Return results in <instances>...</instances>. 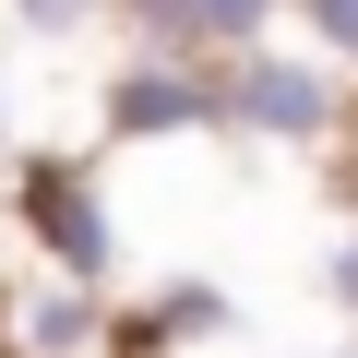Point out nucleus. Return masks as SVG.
Listing matches in <instances>:
<instances>
[{
    "label": "nucleus",
    "mask_w": 358,
    "mask_h": 358,
    "mask_svg": "<svg viewBox=\"0 0 358 358\" xmlns=\"http://www.w3.org/2000/svg\"><path fill=\"white\" fill-rule=\"evenodd\" d=\"M322 287H334V310H346V322H358V227H346V239H334V263H322Z\"/></svg>",
    "instance_id": "8"
},
{
    "label": "nucleus",
    "mask_w": 358,
    "mask_h": 358,
    "mask_svg": "<svg viewBox=\"0 0 358 358\" xmlns=\"http://www.w3.org/2000/svg\"><path fill=\"white\" fill-rule=\"evenodd\" d=\"M0 131H13V84H0Z\"/></svg>",
    "instance_id": "9"
},
{
    "label": "nucleus",
    "mask_w": 358,
    "mask_h": 358,
    "mask_svg": "<svg viewBox=\"0 0 358 358\" xmlns=\"http://www.w3.org/2000/svg\"><path fill=\"white\" fill-rule=\"evenodd\" d=\"M13 13H24V36H72V24L96 13V0H13Z\"/></svg>",
    "instance_id": "7"
},
{
    "label": "nucleus",
    "mask_w": 358,
    "mask_h": 358,
    "mask_svg": "<svg viewBox=\"0 0 358 358\" xmlns=\"http://www.w3.org/2000/svg\"><path fill=\"white\" fill-rule=\"evenodd\" d=\"M227 322H239V299H227L215 275H167V287H155V310H143V334H155V346H192V334H227Z\"/></svg>",
    "instance_id": "5"
},
{
    "label": "nucleus",
    "mask_w": 358,
    "mask_h": 358,
    "mask_svg": "<svg viewBox=\"0 0 358 358\" xmlns=\"http://www.w3.org/2000/svg\"><path fill=\"white\" fill-rule=\"evenodd\" d=\"M322 358H358V346H322Z\"/></svg>",
    "instance_id": "10"
},
{
    "label": "nucleus",
    "mask_w": 358,
    "mask_h": 358,
    "mask_svg": "<svg viewBox=\"0 0 358 358\" xmlns=\"http://www.w3.org/2000/svg\"><path fill=\"white\" fill-rule=\"evenodd\" d=\"M13 215H24V239H36L72 287H108V275H120V227H108V203L84 192V167H24V203H13Z\"/></svg>",
    "instance_id": "3"
},
{
    "label": "nucleus",
    "mask_w": 358,
    "mask_h": 358,
    "mask_svg": "<svg viewBox=\"0 0 358 358\" xmlns=\"http://www.w3.org/2000/svg\"><path fill=\"white\" fill-rule=\"evenodd\" d=\"M203 120H227L203 60H155L143 48L131 72H108V143H167V131H203Z\"/></svg>",
    "instance_id": "4"
},
{
    "label": "nucleus",
    "mask_w": 358,
    "mask_h": 358,
    "mask_svg": "<svg viewBox=\"0 0 358 358\" xmlns=\"http://www.w3.org/2000/svg\"><path fill=\"white\" fill-rule=\"evenodd\" d=\"M215 96H227V120L239 131H263V143H334V72L322 60H287V48H251V60H227L215 72Z\"/></svg>",
    "instance_id": "1"
},
{
    "label": "nucleus",
    "mask_w": 358,
    "mask_h": 358,
    "mask_svg": "<svg viewBox=\"0 0 358 358\" xmlns=\"http://www.w3.org/2000/svg\"><path fill=\"white\" fill-rule=\"evenodd\" d=\"M0 346L13 358H131V310L72 275H24L13 310H0Z\"/></svg>",
    "instance_id": "2"
},
{
    "label": "nucleus",
    "mask_w": 358,
    "mask_h": 358,
    "mask_svg": "<svg viewBox=\"0 0 358 358\" xmlns=\"http://www.w3.org/2000/svg\"><path fill=\"white\" fill-rule=\"evenodd\" d=\"M299 24H310L322 60H358V0H299Z\"/></svg>",
    "instance_id": "6"
},
{
    "label": "nucleus",
    "mask_w": 358,
    "mask_h": 358,
    "mask_svg": "<svg viewBox=\"0 0 358 358\" xmlns=\"http://www.w3.org/2000/svg\"><path fill=\"white\" fill-rule=\"evenodd\" d=\"M0 310H13V287H0Z\"/></svg>",
    "instance_id": "11"
}]
</instances>
